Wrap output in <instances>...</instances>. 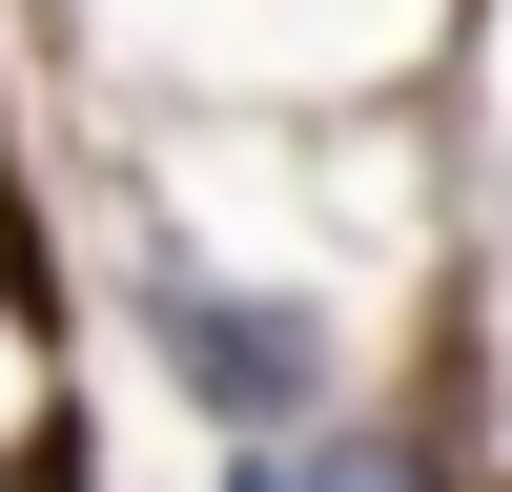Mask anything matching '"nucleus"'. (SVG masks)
I'll return each mask as SVG.
<instances>
[{
  "label": "nucleus",
  "instance_id": "f257e3e1",
  "mask_svg": "<svg viewBox=\"0 0 512 492\" xmlns=\"http://www.w3.org/2000/svg\"><path fill=\"white\" fill-rule=\"evenodd\" d=\"M144 328H164V369H185V410L205 431H308V390H328V328L308 308H267V287H205V267H144Z\"/></svg>",
  "mask_w": 512,
  "mask_h": 492
},
{
  "label": "nucleus",
  "instance_id": "f03ea898",
  "mask_svg": "<svg viewBox=\"0 0 512 492\" xmlns=\"http://www.w3.org/2000/svg\"><path fill=\"white\" fill-rule=\"evenodd\" d=\"M226 492H431L390 431H267V451H226Z\"/></svg>",
  "mask_w": 512,
  "mask_h": 492
}]
</instances>
